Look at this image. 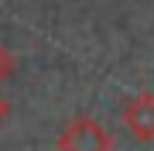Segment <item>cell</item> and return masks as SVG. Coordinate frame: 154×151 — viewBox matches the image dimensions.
<instances>
[{
	"label": "cell",
	"mask_w": 154,
	"mask_h": 151,
	"mask_svg": "<svg viewBox=\"0 0 154 151\" xmlns=\"http://www.w3.org/2000/svg\"><path fill=\"white\" fill-rule=\"evenodd\" d=\"M58 151H113V137L106 127L89 113H75L65 127L58 131Z\"/></svg>",
	"instance_id": "1"
},
{
	"label": "cell",
	"mask_w": 154,
	"mask_h": 151,
	"mask_svg": "<svg viewBox=\"0 0 154 151\" xmlns=\"http://www.w3.org/2000/svg\"><path fill=\"white\" fill-rule=\"evenodd\" d=\"M123 127L130 131V137H137L140 144H151L154 141V93H137L123 103L120 110Z\"/></svg>",
	"instance_id": "2"
},
{
	"label": "cell",
	"mask_w": 154,
	"mask_h": 151,
	"mask_svg": "<svg viewBox=\"0 0 154 151\" xmlns=\"http://www.w3.org/2000/svg\"><path fill=\"white\" fill-rule=\"evenodd\" d=\"M14 69H17V58H14V52L7 48V45H0V83L14 76Z\"/></svg>",
	"instance_id": "3"
},
{
	"label": "cell",
	"mask_w": 154,
	"mask_h": 151,
	"mask_svg": "<svg viewBox=\"0 0 154 151\" xmlns=\"http://www.w3.org/2000/svg\"><path fill=\"white\" fill-rule=\"evenodd\" d=\"M7 117H11V100H7L4 93H0V124H4Z\"/></svg>",
	"instance_id": "4"
}]
</instances>
